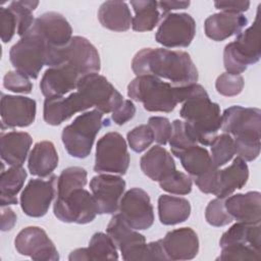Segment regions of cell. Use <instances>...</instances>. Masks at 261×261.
<instances>
[{
  "label": "cell",
  "mask_w": 261,
  "mask_h": 261,
  "mask_svg": "<svg viewBox=\"0 0 261 261\" xmlns=\"http://www.w3.org/2000/svg\"><path fill=\"white\" fill-rule=\"evenodd\" d=\"M132 69L138 75L165 79L175 87L197 84L199 74L190 54L180 50L144 48L136 53Z\"/></svg>",
  "instance_id": "cell-1"
},
{
  "label": "cell",
  "mask_w": 261,
  "mask_h": 261,
  "mask_svg": "<svg viewBox=\"0 0 261 261\" xmlns=\"http://www.w3.org/2000/svg\"><path fill=\"white\" fill-rule=\"evenodd\" d=\"M202 88L199 84L175 87L153 75H138L128 84L127 96L141 102L147 111L168 113Z\"/></svg>",
  "instance_id": "cell-2"
},
{
  "label": "cell",
  "mask_w": 261,
  "mask_h": 261,
  "mask_svg": "<svg viewBox=\"0 0 261 261\" xmlns=\"http://www.w3.org/2000/svg\"><path fill=\"white\" fill-rule=\"evenodd\" d=\"M221 129L232 137L236 154L245 161H254L260 154L261 110L234 105L221 115Z\"/></svg>",
  "instance_id": "cell-3"
},
{
  "label": "cell",
  "mask_w": 261,
  "mask_h": 261,
  "mask_svg": "<svg viewBox=\"0 0 261 261\" xmlns=\"http://www.w3.org/2000/svg\"><path fill=\"white\" fill-rule=\"evenodd\" d=\"M179 115L198 144L208 146L221 128V113L204 88L182 102Z\"/></svg>",
  "instance_id": "cell-4"
},
{
  "label": "cell",
  "mask_w": 261,
  "mask_h": 261,
  "mask_svg": "<svg viewBox=\"0 0 261 261\" xmlns=\"http://www.w3.org/2000/svg\"><path fill=\"white\" fill-rule=\"evenodd\" d=\"M106 231L125 261L168 259L161 240L147 244L145 237L130 227L119 213L113 214Z\"/></svg>",
  "instance_id": "cell-5"
},
{
  "label": "cell",
  "mask_w": 261,
  "mask_h": 261,
  "mask_svg": "<svg viewBox=\"0 0 261 261\" xmlns=\"http://www.w3.org/2000/svg\"><path fill=\"white\" fill-rule=\"evenodd\" d=\"M261 57L259 12L254 22L241 32L236 40L228 43L223 51V64L227 73L241 74L249 65L255 64Z\"/></svg>",
  "instance_id": "cell-6"
},
{
  "label": "cell",
  "mask_w": 261,
  "mask_h": 261,
  "mask_svg": "<svg viewBox=\"0 0 261 261\" xmlns=\"http://www.w3.org/2000/svg\"><path fill=\"white\" fill-rule=\"evenodd\" d=\"M103 113L97 109L87 111L66 125L61 134V140L66 152L79 159L90 155L95 139L103 126Z\"/></svg>",
  "instance_id": "cell-7"
},
{
  "label": "cell",
  "mask_w": 261,
  "mask_h": 261,
  "mask_svg": "<svg viewBox=\"0 0 261 261\" xmlns=\"http://www.w3.org/2000/svg\"><path fill=\"white\" fill-rule=\"evenodd\" d=\"M48 45L43 37L32 28L9 51V59L15 70L31 79H37L46 65Z\"/></svg>",
  "instance_id": "cell-8"
},
{
  "label": "cell",
  "mask_w": 261,
  "mask_h": 261,
  "mask_svg": "<svg viewBox=\"0 0 261 261\" xmlns=\"http://www.w3.org/2000/svg\"><path fill=\"white\" fill-rule=\"evenodd\" d=\"M68 62L80 70L83 75L100 71V56L96 47L86 38L74 36L69 43L60 49L51 50L47 54L48 67Z\"/></svg>",
  "instance_id": "cell-9"
},
{
  "label": "cell",
  "mask_w": 261,
  "mask_h": 261,
  "mask_svg": "<svg viewBox=\"0 0 261 261\" xmlns=\"http://www.w3.org/2000/svg\"><path fill=\"white\" fill-rule=\"evenodd\" d=\"M53 212L62 222L86 224L96 218L98 207L94 196L89 191L76 188L57 195Z\"/></svg>",
  "instance_id": "cell-10"
},
{
  "label": "cell",
  "mask_w": 261,
  "mask_h": 261,
  "mask_svg": "<svg viewBox=\"0 0 261 261\" xmlns=\"http://www.w3.org/2000/svg\"><path fill=\"white\" fill-rule=\"evenodd\" d=\"M129 160L126 142L120 134L109 132L98 140L94 171L123 175L128 169Z\"/></svg>",
  "instance_id": "cell-11"
},
{
  "label": "cell",
  "mask_w": 261,
  "mask_h": 261,
  "mask_svg": "<svg viewBox=\"0 0 261 261\" xmlns=\"http://www.w3.org/2000/svg\"><path fill=\"white\" fill-rule=\"evenodd\" d=\"M76 90L88 100L91 107H96L103 114L113 112L124 100L112 84L98 72L84 75Z\"/></svg>",
  "instance_id": "cell-12"
},
{
  "label": "cell",
  "mask_w": 261,
  "mask_h": 261,
  "mask_svg": "<svg viewBox=\"0 0 261 261\" xmlns=\"http://www.w3.org/2000/svg\"><path fill=\"white\" fill-rule=\"evenodd\" d=\"M196 35V21L188 13H168L155 34V40L166 48H185Z\"/></svg>",
  "instance_id": "cell-13"
},
{
  "label": "cell",
  "mask_w": 261,
  "mask_h": 261,
  "mask_svg": "<svg viewBox=\"0 0 261 261\" xmlns=\"http://www.w3.org/2000/svg\"><path fill=\"white\" fill-rule=\"evenodd\" d=\"M118 210L121 217L134 229L145 230L153 225L154 210L150 197L140 188H132L122 195Z\"/></svg>",
  "instance_id": "cell-14"
},
{
  "label": "cell",
  "mask_w": 261,
  "mask_h": 261,
  "mask_svg": "<svg viewBox=\"0 0 261 261\" xmlns=\"http://www.w3.org/2000/svg\"><path fill=\"white\" fill-rule=\"evenodd\" d=\"M57 176L31 179L20 195V207L30 217H42L48 212L56 194Z\"/></svg>",
  "instance_id": "cell-15"
},
{
  "label": "cell",
  "mask_w": 261,
  "mask_h": 261,
  "mask_svg": "<svg viewBox=\"0 0 261 261\" xmlns=\"http://www.w3.org/2000/svg\"><path fill=\"white\" fill-rule=\"evenodd\" d=\"M16 251L36 261H57L58 251L47 232L39 226L22 228L14 240Z\"/></svg>",
  "instance_id": "cell-16"
},
{
  "label": "cell",
  "mask_w": 261,
  "mask_h": 261,
  "mask_svg": "<svg viewBox=\"0 0 261 261\" xmlns=\"http://www.w3.org/2000/svg\"><path fill=\"white\" fill-rule=\"evenodd\" d=\"M90 189L98 207V214H115L125 190V181L118 175L101 173L92 177Z\"/></svg>",
  "instance_id": "cell-17"
},
{
  "label": "cell",
  "mask_w": 261,
  "mask_h": 261,
  "mask_svg": "<svg viewBox=\"0 0 261 261\" xmlns=\"http://www.w3.org/2000/svg\"><path fill=\"white\" fill-rule=\"evenodd\" d=\"M83 76L73 65L63 62L46 69L40 82V90L46 98L62 97L76 89Z\"/></svg>",
  "instance_id": "cell-18"
},
{
  "label": "cell",
  "mask_w": 261,
  "mask_h": 261,
  "mask_svg": "<svg viewBox=\"0 0 261 261\" xmlns=\"http://www.w3.org/2000/svg\"><path fill=\"white\" fill-rule=\"evenodd\" d=\"M32 29L46 41L48 52L65 47L72 38V29L67 19L54 11L45 12L35 18Z\"/></svg>",
  "instance_id": "cell-19"
},
{
  "label": "cell",
  "mask_w": 261,
  "mask_h": 261,
  "mask_svg": "<svg viewBox=\"0 0 261 261\" xmlns=\"http://www.w3.org/2000/svg\"><path fill=\"white\" fill-rule=\"evenodd\" d=\"M1 119L7 127H27L36 118L37 103L34 99L24 96H1Z\"/></svg>",
  "instance_id": "cell-20"
},
{
  "label": "cell",
  "mask_w": 261,
  "mask_h": 261,
  "mask_svg": "<svg viewBox=\"0 0 261 261\" xmlns=\"http://www.w3.org/2000/svg\"><path fill=\"white\" fill-rule=\"evenodd\" d=\"M91 108L87 99L79 92H73L67 97L46 98L44 101L43 117L50 125H59L77 112Z\"/></svg>",
  "instance_id": "cell-21"
},
{
  "label": "cell",
  "mask_w": 261,
  "mask_h": 261,
  "mask_svg": "<svg viewBox=\"0 0 261 261\" xmlns=\"http://www.w3.org/2000/svg\"><path fill=\"white\" fill-rule=\"evenodd\" d=\"M168 260H191L199 252V239L191 227H180L168 231L162 239Z\"/></svg>",
  "instance_id": "cell-22"
},
{
  "label": "cell",
  "mask_w": 261,
  "mask_h": 261,
  "mask_svg": "<svg viewBox=\"0 0 261 261\" xmlns=\"http://www.w3.org/2000/svg\"><path fill=\"white\" fill-rule=\"evenodd\" d=\"M228 214L239 222L260 223L261 194L257 191L228 196L224 200Z\"/></svg>",
  "instance_id": "cell-23"
},
{
  "label": "cell",
  "mask_w": 261,
  "mask_h": 261,
  "mask_svg": "<svg viewBox=\"0 0 261 261\" xmlns=\"http://www.w3.org/2000/svg\"><path fill=\"white\" fill-rule=\"evenodd\" d=\"M247 23L248 18L242 13L218 12L206 18L204 31L209 39L219 42L231 36H238Z\"/></svg>",
  "instance_id": "cell-24"
},
{
  "label": "cell",
  "mask_w": 261,
  "mask_h": 261,
  "mask_svg": "<svg viewBox=\"0 0 261 261\" xmlns=\"http://www.w3.org/2000/svg\"><path fill=\"white\" fill-rule=\"evenodd\" d=\"M140 166L143 173L154 181H160L176 170L171 154L159 145L153 146L141 157Z\"/></svg>",
  "instance_id": "cell-25"
},
{
  "label": "cell",
  "mask_w": 261,
  "mask_h": 261,
  "mask_svg": "<svg viewBox=\"0 0 261 261\" xmlns=\"http://www.w3.org/2000/svg\"><path fill=\"white\" fill-rule=\"evenodd\" d=\"M33 139L25 132L2 133L0 137V149L2 160L10 166H21L29 154Z\"/></svg>",
  "instance_id": "cell-26"
},
{
  "label": "cell",
  "mask_w": 261,
  "mask_h": 261,
  "mask_svg": "<svg viewBox=\"0 0 261 261\" xmlns=\"http://www.w3.org/2000/svg\"><path fill=\"white\" fill-rule=\"evenodd\" d=\"M248 178L249 167L246 161L238 156L229 166L217 170V184L214 195L217 198L225 199L236 190L242 189L247 184Z\"/></svg>",
  "instance_id": "cell-27"
},
{
  "label": "cell",
  "mask_w": 261,
  "mask_h": 261,
  "mask_svg": "<svg viewBox=\"0 0 261 261\" xmlns=\"http://www.w3.org/2000/svg\"><path fill=\"white\" fill-rule=\"evenodd\" d=\"M117 248L108 233L96 232L90 240L88 248L73 250L69 256L70 261L83 260H117Z\"/></svg>",
  "instance_id": "cell-28"
},
{
  "label": "cell",
  "mask_w": 261,
  "mask_h": 261,
  "mask_svg": "<svg viewBox=\"0 0 261 261\" xmlns=\"http://www.w3.org/2000/svg\"><path fill=\"white\" fill-rule=\"evenodd\" d=\"M58 165V154L50 141H41L35 144L29 155L28 168L32 175L42 178L49 177Z\"/></svg>",
  "instance_id": "cell-29"
},
{
  "label": "cell",
  "mask_w": 261,
  "mask_h": 261,
  "mask_svg": "<svg viewBox=\"0 0 261 261\" xmlns=\"http://www.w3.org/2000/svg\"><path fill=\"white\" fill-rule=\"evenodd\" d=\"M219 245L221 248L229 246L252 247L260 250L261 247V226L260 223L239 222L231 225L224 231L220 238ZM261 251V250H260Z\"/></svg>",
  "instance_id": "cell-30"
},
{
  "label": "cell",
  "mask_w": 261,
  "mask_h": 261,
  "mask_svg": "<svg viewBox=\"0 0 261 261\" xmlns=\"http://www.w3.org/2000/svg\"><path fill=\"white\" fill-rule=\"evenodd\" d=\"M98 19L102 27L110 31L125 32L132 25L133 16L127 3L123 1H106L99 7Z\"/></svg>",
  "instance_id": "cell-31"
},
{
  "label": "cell",
  "mask_w": 261,
  "mask_h": 261,
  "mask_svg": "<svg viewBox=\"0 0 261 261\" xmlns=\"http://www.w3.org/2000/svg\"><path fill=\"white\" fill-rule=\"evenodd\" d=\"M191 214V204L186 198L161 195L158 199L159 220L164 225H175L186 221Z\"/></svg>",
  "instance_id": "cell-32"
},
{
  "label": "cell",
  "mask_w": 261,
  "mask_h": 261,
  "mask_svg": "<svg viewBox=\"0 0 261 261\" xmlns=\"http://www.w3.org/2000/svg\"><path fill=\"white\" fill-rule=\"evenodd\" d=\"M27 171L22 166H11L3 170L0 175V205L8 206L17 204V194L23 187Z\"/></svg>",
  "instance_id": "cell-33"
},
{
  "label": "cell",
  "mask_w": 261,
  "mask_h": 261,
  "mask_svg": "<svg viewBox=\"0 0 261 261\" xmlns=\"http://www.w3.org/2000/svg\"><path fill=\"white\" fill-rule=\"evenodd\" d=\"M130 5L135 11V16L132 20V28L136 32L152 31L162 17L158 1L137 0L130 1Z\"/></svg>",
  "instance_id": "cell-34"
},
{
  "label": "cell",
  "mask_w": 261,
  "mask_h": 261,
  "mask_svg": "<svg viewBox=\"0 0 261 261\" xmlns=\"http://www.w3.org/2000/svg\"><path fill=\"white\" fill-rule=\"evenodd\" d=\"M177 158H179L185 170L194 178L199 177L216 167L213 164L207 149L198 145L186 149L177 156Z\"/></svg>",
  "instance_id": "cell-35"
},
{
  "label": "cell",
  "mask_w": 261,
  "mask_h": 261,
  "mask_svg": "<svg viewBox=\"0 0 261 261\" xmlns=\"http://www.w3.org/2000/svg\"><path fill=\"white\" fill-rule=\"evenodd\" d=\"M211 159L216 167L222 166L232 159L236 155L234 141L228 134H221L216 136L210 144Z\"/></svg>",
  "instance_id": "cell-36"
},
{
  "label": "cell",
  "mask_w": 261,
  "mask_h": 261,
  "mask_svg": "<svg viewBox=\"0 0 261 261\" xmlns=\"http://www.w3.org/2000/svg\"><path fill=\"white\" fill-rule=\"evenodd\" d=\"M39 5V1H12L8 7L13 11L17 20V35L23 37L34 24L33 11Z\"/></svg>",
  "instance_id": "cell-37"
},
{
  "label": "cell",
  "mask_w": 261,
  "mask_h": 261,
  "mask_svg": "<svg viewBox=\"0 0 261 261\" xmlns=\"http://www.w3.org/2000/svg\"><path fill=\"white\" fill-rule=\"evenodd\" d=\"M171 153L177 157L186 149L198 145L197 141L187 127L184 120L175 119L172 122V133L168 141Z\"/></svg>",
  "instance_id": "cell-38"
},
{
  "label": "cell",
  "mask_w": 261,
  "mask_h": 261,
  "mask_svg": "<svg viewBox=\"0 0 261 261\" xmlns=\"http://www.w3.org/2000/svg\"><path fill=\"white\" fill-rule=\"evenodd\" d=\"M87 177L88 173L83 167L71 166L63 169L57 178L56 194H63L76 188H85Z\"/></svg>",
  "instance_id": "cell-39"
},
{
  "label": "cell",
  "mask_w": 261,
  "mask_h": 261,
  "mask_svg": "<svg viewBox=\"0 0 261 261\" xmlns=\"http://www.w3.org/2000/svg\"><path fill=\"white\" fill-rule=\"evenodd\" d=\"M158 184L159 187L167 193L174 195H188L192 191L193 181L188 174L175 170L167 177L158 181Z\"/></svg>",
  "instance_id": "cell-40"
},
{
  "label": "cell",
  "mask_w": 261,
  "mask_h": 261,
  "mask_svg": "<svg viewBox=\"0 0 261 261\" xmlns=\"http://www.w3.org/2000/svg\"><path fill=\"white\" fill-rule=\"evenodd\" d=\"M224 200L222 198H216L208 203L205 210V218L210 225L220 227L227 225L233 220L226 211Z\"/></svg>",
  "instance_id": "cell-41"
},
{
  "label": "cell",
  "mask_w": 261,
  "mask_h": 261,
  "mask_svg": "<svg viewBox=\"0 0 261 261\" xmlns=\"http://www.w3.org/2000/svg\"><path fill=\"white\" fill-rule=\"evenodd\" d=\"M126 139L130 149L136 153H141L152 145L154 135L148 124H141L128 132Z\"/></svg>",
  "instance_id": "cell-42"
},
{
  "label": "cell",
  "mask_w": 261,
  "mask_h": 261,
  "mask_svg": "<svg viewBox=\"0 0 261 261\" xmlns=\"http://www.w3.org/2000/svg\"><path fill=\"white\" fill-rule=\"evenodd\" d=\"M260 250L252 247L229 246L221 248V253L216 260L221 261H260Z\"/></svg>",
  "instance_id": "cell-43"
},
{
  "label": "cell",
  "mask_w": 261,
  "mask_h": 261,
  "mask_svg": "<svg viewBox=\"0 0 261 261\" xmlns=\"http://www.w3.org/2000/svg\"><path fill=\"white\" fill-rule=\"evenodd\" d=\"M244 77L241 74H230L227 72L221 73L215 82L216 91L225 97L239 95L244 89Z\"/></svg>",
  "instance_id": "cell-44"
},
{
  "label": "cell",
  "mask_w": 261,
  "mask_h": 261,
  "mask_svg": "<svg viewBox=\"0 0 261 261\" xmlns=\"http://www.w3.org/2000/svg\"><path fill=\"white\" fill-rule=\"evenodd\" d=\"M3 87L8 91L21 94H30L33 90V84L29 76L17 70L6 72L3 77Z\"/></svg>",
  "instance_id": "cell-45"
},
{
  "label": "cell",
  "mask_w": 261,
  "mask_h": 261,
  "mask_svg": "<svg viewBox=\"0 0 261 261\" xmlns=\"http://www.w3.org/2000/svg\"><path fill=\"white\" fill-rule=\"evenodd\" d=\"M148 125L153 132L154 141L159 145H166L172 133V123L163 116H152L148 120Z\"/></svg>",
  "instance_id": "cell-46"
},
{
  "label": "cell",
  "mask_w": 261,
  "mask_h": 261,
  "mask_svg": "<svg viewBox=\"0 0 261 261\" xmlns=\"http://www.w3.org/2000/svg\"><path fill=\"white\" fill-rule=\"evenodd\" d=\"M0 32L2 42L8 43L17 33V20L13 11L7 7H0Z\"/></svg>",
  "instance_id": "cell-47"
},
{
  "label": "cell",
  "mask_w": 261,
  "mask_h": 261,
  "mask_svg": "<svg viewBox=\"0 0 261 261\" xmlns=\"http://www.w3.org/2000/svg\"><path fill=\"white\" fill-rule=\"evenodd\" d=\"M136 114V106L132 100H123V102L112 112L111 118L117 125H122L130 120Z\"/></svg>",
  "instance_id": "cell-48"
},
{
  "label": "cell",
  "mask_w": 261,
  "mask_h": 261,
  "mask_svg": "<svg viewBox=\"0 0 261 261\" xmlns=\"http://www.w3.org/2000/svg\"><path fill=\"white\" fill-rule=\"evenodd\" d=\"M214 6L222 12L242 13L249 9L250 1H215Z\"/></svg>",
  "instance_id": "cell-49"
},
{
  "label": "cell",
  "mask_w": 261,
  "mask_h": 261,
  "mask_svg": "<svg viewBox=\"0 0 261 261\" xmlns=\"http://www.w3.org/2000/svg\"><path fill=\"white\" fill-rule=\"evenodd\" d=\"M17 216L10 207L2 206L1 208V230L8 231L16 223Z\"/></svg>",
  "instance_id": "cell-50"
},
{
  "label": "cell",
  "mask_w": 261,
  "mask_h": 261,
  "mask_svg": "<svg viewBox=\"0 0 261 261\" xmlns=\"http://www.w3.org/2000/svg\"><path fill=\"white\" fill-rule=\"evenodd\" d=\"M190 5V1H159L158 6L162 13V16L170 13L171 10L186 9Z\"/></svg>",
  "instance_id": "cell-51"
}]
</instances>
